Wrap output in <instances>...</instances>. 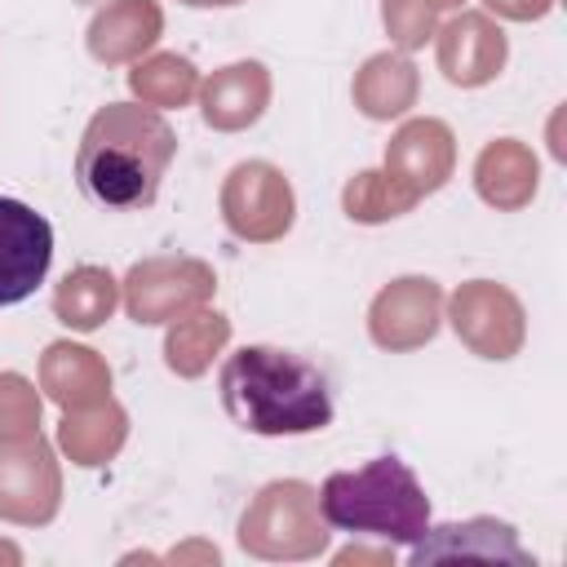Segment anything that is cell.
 Segmentation results:
<instances>
[{"label": "cell", "mask_w": 567, "mask_h": 567, "mask_svg": "<svg viewBox=\"0 0 567 567\" xmlns=\"http://www.w3.org/2000/svg\"><path fill=\"white\" fill-rule=\"evenodd\" d=\"M226 416L261 439H297L328 430L337 416L328 372L284 346H239L217 377Z\"/></svg>", "instance_id": "1"}, {"label": "cell", "mask_w": 567, "mask_h": 567, "mask_svg": "<svg viewBox=\"0 0 567 567\" xmlns=\"http://www.w3.org/2000/svg\"><path fill=\"white\" fill-rule=\"evenodd\" d=\"M328 527L381 545H416L430 532V496L403 456H372L359 470H332L319 492Z\"/></svg>", "instance_id": "3"}, {"label": "cell", "mask_w": 567, "mask_h": 567, "mask_svg": "<svg viewBox=\"0 0 567 567\" xmlns=\"http://www.w3.org/2000/svg\"><path fill=\"white\" fill-rule=\"evenodd\" d=\"M53 266V226L31 204L0 195V310L40 292Z\"/></svg>", "instance_id": "4"}, {"label": "cell", "mask_w": 567, "mask_h": 567, "mask_svg": "<svg viewBox=\"0 0 567 567\" xmlns=\"http://www.w3.org/2000/svg\"><path fill=\"white\" fill-rule=\"evenodd\" d=\"M452 554H470V558H505V563H532L509 523H492V518H474V523H447L434 527L412 545V563H430V558H452Z\"/></svg>", "instance_id": "5"}, {"label": "cell", "mask_w": 567, "mask_h": 567, "mask_svg": "<svg viewBox=\"0 0 567 567\" xmlns=\"http://www.w3.org/2000/svg\"><path fill=\"white\" fill-rule=\"evenodd\" d=\"M173 155L177 133L159 111L137 102H106L84 124L75 151V182L97 208L137 213L159 199Z\"/></svg>", "instance_id": "2"}]
</instances>
